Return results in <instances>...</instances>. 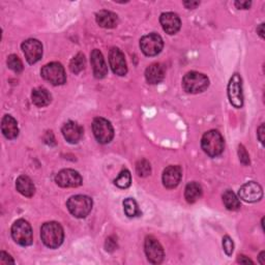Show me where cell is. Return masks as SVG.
<instances>
[{"mask_svg": "<svg viewBox=\"0 0 265 265\" xmlns=\"http://www.w3.org/2000/svg\"><path fill=\"white\" fill-rule=\"evenodd\" d=\"M41 237L46 247L56 249L63 242V229L56 222L45 223L41 228Z\"/></svg>", "mask_w": 265, "mask_h": 265, "instance_id": "cell-1", "label": "cell"}, {"mask_svg": "<svg viewBox=\"0 0 265 265\" xmlns=\"http://www.w3.org/2000/svg\"><path fill=\"white\" fill-rule=\"evenodd\" d=\"M201 146L204 153L210 157H218L224 150V138L218 130H209L202 137Z\"/></svg>", "mask_w": 265, "mask_h": 265, "instance_id": "cell-2", "label": "cell"}, {"mask_svg": "<svg viewBox=\"0 0 265 265\" xmlns=\"http://www.w3.org/2000/svg\"><path fill=\"white\" fill-rule=\"evenodd\" d=\"M70 213L79 219L86 218L92 210L91 198L84 195H76L71 197L66 203Z\"/></svg>", "mask_w": 265, "mask_h": 265, "instance_id": "cell-3", "label": "cell"}, {"mask_svg": "<svg viewBox=\"0 0 265 265\" xmlns=\"http://www.w3.org/2000/svg\"><path fill=\"white\" fill-rule=\"evenodd\" d=\"M182 86L188 93H200L207 89L210 86V80L204 74L190 72L183 77Z\"/></svg>", "mask_w": 265, "mask_h": 265, "instance_id": "cell-4", "label": "cell"}, {"mask_svg": "<svg viewBox=\"0 0 265 265\" xmlns=\"http://www.w3.org/2000/svg\"><path fill=\"white\" fill-rule=\"evenodd\" d=\"M42 77L52 85H62L66 81V75L63 66L58 62L46 64L41 71Z\"/></svg>", "mask_w": 265, "mask_h": 265, "instance_id": "cell-5", "label": "cell"}, {"mask_svg": "<svg viewBox=\"0 0 265 265\" xmlns=\"http://www.w3.org/2000/svg\"><path fill=\"white\" fill-rule=\"evenodd\" d=\"M92 130L96 139L101 144L110 143L114 137V129L110 121L105 118L97 117L92 122Z\"/></svg>", "mask_w": 265, "mask_h": 265, "instance_id": "cell-6", "label": "cell"}, {"mask_svg": "<svg viewBox=\"0 0 265 265\" xmlns=\"http://www.w3.org/2000/svg\"><path fill=\"white\" fill-rule=\"evenodd\" d=\"M13 239L20 245L27 247L32 243V229L25 220H18L12 226Z\"/></svg>", "mask_w": 265, "mask_h": 265, "instance_id": "cell-7", "label": "cell"}, {"mask_svg": "<svg viewBox=\"0 0 265 265\" xmlns=\"http://www.w3.org/2000/svg\"><path fill=\"white\" fill-rule=\"evenodd\" d=\"M164 47L163 39L157 33H149L140 41V48L146 56H156Z\"/></svg>", "mask_w": 265, "mask_h": 265, "instance_id": "cell-8", "label": "cell"}, {"mask_svg": "<svg viewBox=\"0 0 265 265\" xmlns=\"http://www.w3.org/2000/svg\"><path fill=\"white\" fill-rule=\"evenodd\" d=\"M228 98L230 103L235 108H241L243 106V94L241 78L238 74H234L228 84Z\"/></svg>", "mask_w": 265, "mask_h": 265, "instance_id": "cell-9", "label": "cell"}, {"mask_svg": "<svg viewBox=\"0 0 265 265\" xmlns=\"http://www.w3.org/2000/svg\"><path fill=\"white\" fill-rule=\"evenodd\" d=\"M55 181L61 187H78L82 184V177L75 170L64 169L56 175Z\"/></svg>", "mask_w": 265, "mask_h": 265, "instance_id": "cell-10", "label": "cell"}, {"mask_svg": "<svg viewBox=\"0 0 265 265\" xmlns=\"http://www.w3.org/2000/svg\"><path fill=\"white\" fill-rule=\"evenodd\" d=\"M240 199L249 203H254L259 201L263 196L262 187L259 183L255 181H250L244 183L238 191Z\"/></svg>", "mask_w": 265, "mask_h": 265, "instance_id": "cell-11", "label": "cell"}, {"mask_svg": "<svg viewBox=\"0 0 265 265\" xmlns=\"http://www.w3.org/2000/svg\"><path fill=\"white\" fill-rule=\"evenodd\" d=\"M22 50L28 63L33 64L37 62L43 56L42 43L34 39H29L22 44Z\"/></svg>", "mask_w": 265, "mask_h": 265, "instance_id": "cell-12", "label": "cell"}, {"mask_svg": "<svg viewBox=\"0 0 265 265\" xmlns=\"http://www.w3.org/2000/svg\"><path fill=\"white\" fill-rule=\"evenodd\" d=\"M145 253L147 259L153 264H160L164 260V249L154 237L148 236L145 239Z\"/></svg>", "mask_w": 265, "mask_h": 265, "instance_id": "cell-13", "label": "cell"}, {"mask_svg": "<svg viewBox=\"0 0 265 265\" xmlns=\"http://www.w3.org/2000/svg\"><path fill=\"white\" fill-rule=\"evenodd\" d=\"M109 63L114 74L124 76L127 73V65L124 54L118 48H112L109 52Z\"/></svg>", "mask_w": 265, "mask_h": 265, "instance_id": "cell-14", "label": "cell"}, {"mask_svg": "<svg viewBox=\"0 0 265 265\" xmlns=\"http://www.w3.org/2000/svg\"><path fill=\"white\" fill-rule=\"evenodd\" d=\"M62 135L64 139L72 143H78L83 136V128L75 121H69L62 126Z\"/></svg>", "mask_w": 265, "mask_h": 265, "instance_id": "cell-15", "label": "cell"}, {"mask_svg": "<svg viewBox=\"0 0 265 265\" xmlns=\"http://www.w3.org/2000/svg\"><path fill=\"white\" fill-rule=\"evenodd\" d=\"M90 60L93 70V75L98 79H103L108 74V66L106 64L105 58L102 52L98 49H94L90 54Z\"/></svg>", "mask_w": 265, "mask_h": 265, "instance_id": "cell-16", "label": "cell"}, {"mask_svg": "<svg viewBox=\"0 0 265 265\" xmlns=\"http://www.w3.org/2000/svg\"><path fill=\"white\" fill-rule=\"evenodd\" d=\"M160 22L163 29L168 34H175L180 29V19L177 14L174 13H164L160 17Z\"/></svg>", "mask_w": 265, "mask_h": 265, "instance_id": "cell-17", "label": "cell"}, {"mask_svg": "<svg viewBox=\"0 0 265 265\" xmlns=\"http://www.w3.org/2000/svg\"><path fill=\"white\" fill-rule=\"evenodd\" d=\"M182 172L179 166H169L164 170L163 183L167 188L176 187L181 180Z\"/></svg>", "mask_w": 265, "mask_h": 265, "instance_id": "cell-18", "label": "cell"}, {"mask_svg": "<svg viewBox=\"0 0 265 265\" xmlns=\"http://www.w3.org/2000/svg\"><path fill=\"white\" fill-rule=\"evenodd\" d=\"M166 69L162 63H153L145 71V78L149 84H158L163 81Z\"/></svg>", "mask_w": 265, "mask_h": 265, "instance_id": "cell-19", "label": "cell"}, {"mask_svg": "<svg viewBox=\"0 0 265 265\" xmlns=\"http://www.w3.org/2000/svg\"><path fill=\"white\" fill-rule=\"evenodd\" d=\"M2 130L6 138L10 140L16 139L19 135V127L16 119L11 115H6L2 121Z\"/></svg>", "mask_w": 265, "mask_h": 265, "instance_id": "cell-20", "label": "cell"}, {"mask_svg": "<svg viewBox=\"0 0 265 265\" xmlns=\"http://www.w3.org/2000/svg\"><path fill=\"white\" fill-rule=\"evenodd\" d=\"M97 22L103 28H114L118 24V17L116 14L109 11H101L97 14Z\"/></svg>", "mask_w": 265, "mask_h": 265, "instance_id": "cell-21", "label": "cell"}, {"mask_svg": "<svg viewBox=\"0 0 265 265\" xmlns=\"http://www.w3.org/2000/svg\"><path fill=\"white\" fill-rule=\"evenodd\" d=\"M16 187L20 194L25 197H32L35 193V186L32 180L25 175H21L16 180Z\"/></svg>", "mask_w": 265, "mask_h": 265, "instance_id": "cell-22", "label": "cell"}, {"mask_svg": "<svg viewBox=\"0 0 265 265\" xmlns=\"http://www.w3.org/2000/svg\"><path fill=\"white\" fill-rule=\"evenodd\" d=\"M202 196V187L198 182H191L185 186L184 198L188 203H195Z\"/></svg>", "mask_w": 265, "mask_h": 265, "instance_id": "cell-23", "label": "cell"}, {"mask_svg": "<svg viewBox=\"0 0 265 265\" xmlns=\"http://www.w3.org/2000/svg\"><path fill=\"white\" fill-rule=\"evenodd\" d=\"M32 102L37 107H46L51 103V94L47 89L36 88L32 91L31 94Z\"/></svg>", "mask_w": 265, "mask_h": 265, "instance_id": "cell-24", "label": "cell"}, {"mask_svg": "<svg viewBox=\"0 0 265 265\" xmlns=\"http://www.w3.org/2000/svg\"><path fill=\"white\" fill-rule=\"evenodd\" d=\"M223 202L226 206L227 210L229 211H238L239 207H240V201L239 199L237 198V196L230 190L226 191L224 194H223Z\"/></svg>", "mask_w": 265, "mask_h": 265, "instance_id": "cell-25", "label": "cell"}, {"mask_svg": "<svg viewBox=\"0 0 265 265\" xmlns=\"http://www.w3.org/2000/svg\"><path fill=\"white\" fill-rule=\"evenodd\" d=\"M123 207H124V213L128 218H135L141 215L140 210L138 207L137 202L131 198H127L123 201Z\"/></svg>", "mask_w": 265, "mask_h": 265, "instance_id": "cell-26", "label": "cell"}, {"mask_svg": "<svg viewBox=\"0 0 265 265\" xmlns=\"http://www.w3.org/2000/svg\"><path fill=\"white\" fill-rule=\"evenodd\" d=\"M85 57L82 53L77 54L70 63V70L72 73L74 74H79L80 72H82L85 69Z\"/></svg>", "mask_w": 265, "mask_h": 265, "instance_id": "cell-27", "label": "cell"}, {"mask_svg": "<svg viewBox=\"0 0 265 265\" xmlns=\"http://www.w3.org/2000/svg\"><path fill=\"white\" fill-rule=\"evenodd\" d=\"M130 182H131V176L129 171L126 169L122 170L119 173L118 177L114 180V183L120 188H127L130 185Z\"/></svg>", "mask_w": 265, "mask_h": 265, "instance_id": "cell-28", "label": "cell"}, {"mask_svg": "<svg viewBox=\"0 0 265 265\" xmlns=\"http://www.w3.org/2000/svg\"><path fill=\"white\" fill-rule=\"evenodd\" d=\"M8 66L15 73H21L23 71V63L17 55H10L8 58Z\"/></svg>", "mask_w": 265, "mask_h": 265, "instance_id": "cell-29", "label": "cell"}, {"mask_svg": "<svg viewBox=\"0 0 265 265\" xmlns=\"http://www.w3.org/2000/svg\"><path fill=\"white\" fill-rule=\"evenodd\" d=\"M136 171L140 177H146L152 173V166L148 161L141 160L136 165Z\"/></svg>", "mask_w": 265, "mask_h": 265, "instance_id": "cell-30", "label": "cell"}, {"mask_svg": "<svg viewBox=\"0 0 265 265\" xmlns=\"http://www.w3.org/2000/svg\"><path fill=\"white\" fill-rule=\"evenodd\" d=\"M223 248H224L225 253H226L228 256H231V255H232L233 250H234V243H233V240L230 238V236L226 235V236L223 238Z\"/></svg>", "mask_w": 265, "mask_h": 265, "instance_id": "cell-31", "label": "cell"}, {"mask_svg": "<svg viewBox=\"0 0 265 265\" xmlns=\"http://www.w3.org/2000/svg\"><path fill=\"white\" fill-rule=\"evenodd\" d=\"M238 157H239V161L243 164V165H249L250 164V157L249 154L247 152V149L244 148L243 145H239L238 146Z\"/></svg>", "mask_w": 265, "mask_h": 265, "instance_id": "cell-32", "label": "cell"}, {"mask_svg": "<svg viewBox=\"0 0 265 265\" xmlns=\"http://www.w3.org/2000/svg\"><path fill=\"white\" fill-rule=\"evenodd\" d=\"M9 263L14 264L15 263L14 259L6 252L0 253V264H9Z\"/></svg>", "mask_w": 265, "mask_h": 265, "instance_id": "cell-33", "label": "cell"}, {"mask_svg": "<svg viewBox=\"0 0 265 265\" xmlns=\"http://www.w3.org/2000/svg\"><path fill=\"white\" fill-rule=\"evenodd\" d=\"M252 3L251 2H236L235 6L237 9H241V10H248L251 7Z\"/></svg>", "mask_w": 265, "mask_h": 265, "instance_id": "cell-34", "label": "cell"}, {"mask_svg": "<svg viewBox=\"0 0 265 265\" xmlns=\"http://www.w3.org/2000/svg\"><path fill=\"white\" fill-rule=\"evenodd\" d=\"M264 131H265V129H264V124H261L260 127L258 128V139H259V141H260L262 144H264Z\"/></svg>", "mask_w": 265, "mask_h": 265, "instance_id": "cell-35", "label": "cell"}, {"mask_svg": "<svg viewBox=\"0 0 265 265\" xmlns=\"http://www.w3.org/2000/svg\"><path fill=\"white\" fill-rule=\"evenodd\" d=\"M116 248V241L112 240V238H108L106 241V249L107 251H113Z\"/></svg>", "mask_w": 265, "mask_h": 265, "instance_id": "cell-36", "label": "cell"}, {"mask_svg": "<svg viewBox=\"0 0 265 265\" xmlns=\"http://www.w3.org/2000/svg\"><path fill=\"white\" fill-rule=\"evenodd\" d=\"M183 5H184V7H185L186 9L194 10V9H196L199 5H200V3H199V2H184Z\"/></svg>", "mask_w": 265, "mask_h": 265, "instance_id": "cell-37", "label": "cell"}, {"mask_svg": "<svg viewBox=\"0 0 265 265\" xmlns=\"http://www.w3.org/2000/svg\"><path fill=\"white\" fill-rule=\"evenodd\" d=\"M237 261L239 262V263H243V264H249V263H251V264H253L254 262L251 260V259H249L248 257H245V256H238V259H237Z\"/></svg>", "mask_w": 265, "mask_h": 265, "instance_id": "cell-38", "label": "cell"}, {"mask_svg": "<svg viewBox=\"0 0 265 265\" xmlns=\"http://www.w3.org/2000/svg\"><path fill=\"white\" fill-rule=\"evenodd\" d=\"M257 32L258 34L263 39L264 37V24H261L258 28H257Z\"/></svg>", "mask_w": 265, "mask_h": 265, "instance_id": "cell-39", "label": "cell"}, {"mask_svg": "<svg viewBox=\"0 0 265 265\" xmlns=\"http://www.w3.org/2000/svg\"><path fill=\"white\" fill-rule=\"evenodd\" d=\"M264 255H265V253H264V252H261V253H260V255H259V260H260V263H261L262 265H264V264H265V261L263 260Z\"/></svg>", "mask_w": 265, "mask_h": 265, "instance_id": "cell-40", "label": "cell"}]
</instances>
